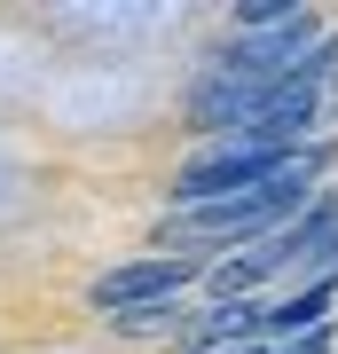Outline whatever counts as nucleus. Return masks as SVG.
Returning a JSON list of instances; mask_svg holds the SVG:
<instances>
[{
  "label": "nucleus",
  "instance_id": "nucleus-1",
  "mask_svg": "<svg viewBox=\"0 0 338 354\" xmlns=\"http://www.w3.org/2000/svg\"><path fill=\"white\" fill-rule=\"evenodd\" d=\"M307 189H314V174H283L267 189H244V197H220V205H181V213H165L158 236L165 244H267L276 228L299 221Z\"/></svg>",
  "mask_w": 338,
  "mask_h": 354
},
{
  "label": "nucleus",
  "instance_id": "nucleus-2",
  "mask_svg": "<svg viewBox=\"0 0 338 354\" xmlns=\"http://www.w3.org/2000/svg\"><path fill=\"white\" fill-rule=\"evenodd\" d=\"M330 165V142H299V150H244V142H213L205 158H189L173 174V213L181 205H220V197H244V189H267L283 174H323Z\"/></svg>",
  "mask_w": 338,
  "mask_h": 354
},
{
  "label": "nucleus",
  "instance_id": "nucleus-3",
  "mask_svg": "<svg viewBox=\"0 0 338 354\" xmlns=\"http://www.w3.org/2000/svg\"><path fill=\"white\" fill-rule=\"evenodd\" d=\"M197 276H213L197 252H165V260H126V268H102V276L87 283V307L95 315H111V323H126V315H150V307H173Z\"/></svg>",
  "mask_w": 338,
  "mask_h": 354
},
{
  "label": "nucleus",
  "instance_id": "nucleus-4",
  "mask_svg": "<svg viewBox=\"0 0 338 354\" xmlns=\"http://www.w3.org/2000/svg\"><path fill=\"white\" fill-rule=\"evenodd\" d=\"M260 330H267V307H260V299H220L213 315H197V323H189V346H197V354H205V346H228V339L252 346Z\"/></svg>",
  "mask_w": 338,
  "mask_h": 354
},
{
  "label": "nucleus",
  "instance_id": "nucleus-5",
  "mask_svg": "<svg viewBox=\"0 0 338 354\" xmlns=\"http://www.w3.org/2000/svg\"><path fill=\"white\" fill-rule=\"evenodd\" d=\"M330 346V330H323V339H291V346H236V354H323Z\"/></svg>",
  "mask_w": 338,
  "mask_h": 354
}]
</instances>
